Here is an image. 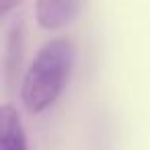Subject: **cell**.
Returning a JSON list of instances; mask_svg holds the SVG:
<instances>
[{
	"label": "cell",
	"mask_w": 150,
	"mask_h": 150,
	"mask_svg": "<svg viewBox=\"0 0 150 150\" xmlns=\"http://www.w3.org/2000/svg\"><path fill=\"white\" fill-rule=\"evenodd\" d=\"M21 4V0H0V13H2V17L4 15H8L15 6H19Z\"/></svg>",
	"instance_id": "4"
},
{
	"label": "cell",
	"mask_w": 150,
	"mask_h": 150,
	"mask_svg": "<svg viewBox=\"0 0 150 150\" xmlns=\"http://www.w3.org/2000/svg\"><path fill=\"white\" fill-rule=\"evenodd\" d=\"M74 62V47L68 39L47 41L31 62L21 84V99L29 113L50 109L64 91Z\"/></svg>",
	"instance_id": "1"
},
{
	"label": "cell",
	"mask_w": 150,
	"mask_h": 150,
	"mask_svg": "<svg viewBox=\"0 0 150 150\" xmlns=\"http://www.w3.org/2000/svg\"><path fill=\"white\" fill-rule=\"evenodd\" d=\"M0 150H27L25 129L13 105L0 109Z\"/></svg>",
	"instance_id": "3"
},
{
	"label": "cell",
	"mask_w": 150,
	"mask_h": 150,
	"mask_svg": "<svg viewBox=\"0 0 150 150\" xmlns=\"http://www.w3.org/2000/svg\"><path fill=\"white\" fill-rule=\"evenodd\" d=\"M82 0H37L35 4V19L41 29L56 31L70 25L78 11Z\"/></svg>",
	"instance_id": "2"
}]
</instances>
